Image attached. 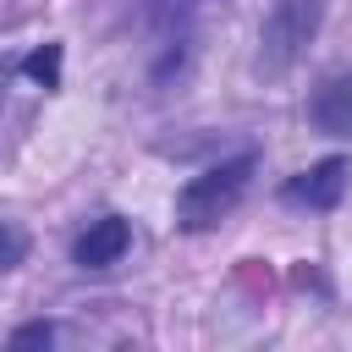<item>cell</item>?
<instances>
[{
    "label": "cell",
    "instance_id": "6da1fadb",
    "mask_svg": "<svg viewBox=\"0 0 352 352\" xmlns=\"http://www.w3.org/2000/svg\"><path fill=\"white\" fill-rule=\"evenodd\" d=\"M248 176H253V154H236V160H220V165L198 170L176 192V220L187 231H209L214 220H226L236 209V198L248 192Z\"/></svg>",
    "mask_w": 352,
    "mask_h": 352
},
{
    "label": "cell",
    "instance_id": "7a4b0ae2",
    "mask_svg": "<svg viewBox=\"0 0 352 352\" xmlns=\"http://www.w3.org/2000/svg\"><path fill=\"white\" fill-rule=\"evenodd\" d=\"M319 16H324L319 0H275V11L264 16V33H258V66H264V72L297 66V55H302V50L314 44V33H319Z\"/></svg>",
    "mask_w": 352,
    "mask_h": 352
},
{
    "label": "cell",
    "instance_id": "3957f363",
    "mask_svg": "<svg viewBox=\"0 0 352 352\" xmlns=\"http://www.w3.org/2000/svg\"><path fill=\"white\" fill-rule=\"evenodd\" d=\"M308 121L324 138H352V72H330L314 99H308Z\"/></svg>",
    "mask_w": 352,
    "mask_h": 352
},
{
    "label": "cell",
    "instance_id": "277c9868",
    "mask_svg": "<svg viewBox=\"0 0 352 352\" xmlns=\"http://www.w3.org/2000/svg\"><path fill=\"white\" fill-rule=\"evenodd\" d=\"M341 192H346V160L341 154H330V160L308 165L297 182H286V198L292 204H308V209H336Z\"/></svg>",
    "mask_w": 352,
    "mask_h": 352
},
{
    "label": "cell",
    "instance_id": "5b68a950",
    "mask_svg": "<svg viewBox=\"0 0 352 352\" xmlns=\"http://www.w3.org/2000/svg\"><path fill=\"white\" fill-rule=\"evenodd\" d=\"M126 248H132V226H126L121 214H104V220H94V226L77 236L72 258H77L82 270H110V264H116Z\"/></svg>",
    "mask_w": 352,
    "mask_h": 352
},
{
    "label": "cell",
    "instance_id": "8992f818",
    "mask_svg": "<svg viewBox=\"0 0 352 352\" xmlns=\"http://www.w3.org/2000/svg\"><path fill=\"white\" fill-rule=\"evenodd\" d=\"M22 72L33 77V82H44V88H55L60 82V44H38L28 60H22Z\"/></svg>",
    "mask_w": 352,
    "mask_h": 352
},
{
    "label": "cell",
    "instance_id": "52a82bcc",
    "mask_svg": "<svg viewBox=\"0 0 352 352\" xmlns=\"http://www.w3.org/2000/svg\"><path fill=\"white\" fill-rule=\"evenodd\" d=\"M22 258H28V231L22 226H0V275L16 270Z\"/></svg>",
    "mask_w": 352,
    "mask_h": 352
},
{
    "label": "cell",
    "instance_id": "ba28073f",
    "mask_svg": "<svg viewBox=\"0 0 352 352\" xmlns=\"http://www.w3.org/2000/svg\"><path fill=\"white\" fill-rule=\"evenodd\" d=\"M50 341H55V324H44V319H38V324H22V330L11 336V346H50Z\"/></svg>",
    "mask_w": 352,
    "mask_h": 352
}]
</instances>
